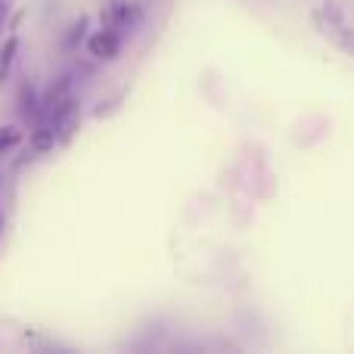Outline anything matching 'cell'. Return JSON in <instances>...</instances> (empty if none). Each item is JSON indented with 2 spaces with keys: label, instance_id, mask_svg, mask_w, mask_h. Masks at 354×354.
I'll return each mask as SVG.
<instances>
[{
  "label": "cell",
  "instance_id": "6da1fadb",
  "mask_svg": "<svg viewBox=\"0 0 354 354\" xmlns=\"http://www.w3.org/2000/svg\"><path fill=\"white\" fill-rule=\"evenodd\" d=\"M314 19H317V28L324 31L342 53L354 56V25L348 22V16H345L342 6H336L333 0H326V3H320V10L314 12Z\"/></svg>",
  "mask_w": 354,
  "mask_h": 354
},
{
  "label": "cell",
  "instance_id": "7a4b0ae2",
  "mask_svg": "<svg viewBox=\"0 0 354 354\" xmlns=\"http://www.w3.org/2000/svg\"><path fill=\"white\" fill-rule=\"evenodd\" d=\"M100 22L115 31H134L137 22H140V10H137V3H128V0H112L100 12Z\"/></svg>",
  "mask_w": 354,
  "mask_h": 354
},
{
  "label": "cell",
  "instance_id": "3957f363",
  "mask_svg": "<svg viewBox=\"0 0 354 354\" xmlns=\"http://www.w3.org/2000/svg\"><path fill=\"white\" fill-rule=\"evenodd\" d=\"M50 124H53V131H56V140L59 143H66V140H72V134L78 131V124H81V109H78V100L75 97H68L66 103L59 106V109H53L50 112V118H47Z\"/></svg>",
  "mask_w": 354,
  "mask_h": 354
},
{
  "label": "cell",
  "instance_id": "277c9868",
  "mask_svg": "<svg viewBox=\"0 0 354 354\" xmlns=\"http://www.w3.org/2000/svg\"><path fill=\"white\" fill-rule=\"evenodd\" d=\"M118 50H122V31L115 28H100L93 31L91 37H87V53L93 56V59H103V62H112L118 56Z\"/></svg>",
  "mask_w": 354,
  "mask_h": 354
},
{
  "label": "cell",
  "instance_id": "5b68a950",
  "mask_svg": "<svg viewBox=\"0 0 354 354\" xmlns=\"http://www.w3.org/2000/svg\"><path fill=\"white\" fill-rule=\"evenodd\" d=\"M28 143H31V149H35V153H50V149H53L59 140H56L53 124H50V122H37L35 131L28 134Z\"/></svg>",
  "mask_w": 354,
  "mask_h": 354
},
{
  "label": "cell",
  "instance_id": "8992f818",
  "mask_svg": "<svg viewBox=\"0 0 354 354\" xmlns=\"http://www.w3.org/2000/svg\"><path fill=\"white\" fill-rule=\"evenodd\" d=\"M19 115L25 118V122H41V100H37L35 87L31 84H22V91H19Z\"/></svg>",
  "mask_w": 354,
  "mask_h": 354
},
{
  "label": "cell",
  "instance_id": "52a82bcc",
  "mask_svg": "<svg viewBox=\"0 0 354 354\" xmlns=\"http://www.w3.org/2000/svg\"><path fill=\"white\" fill-rule=\"evenodd\" d=\"M16 53H19V37L10 35L3 44H0V84L10 78V68L16 62Z\"/></svg>",
  "mask_w": 354,
  "mask_h": 354
},
{
  "label": "cell",
  "instance_id": "ba28073f",
  "mask_svg": "<svg viewBox=\"0 0 354 354\" xmlns=\"http://www.w3.org/2000/svg\"><path fill=\"white\" fill-rule=\"evenodd\" d=\"M19 143H22V131H19L16 124H3V128H0V156L10 153Z\"/></svg>",
  "mask_w": 354,
  "mask_h": 354
},
{
  "label": "cell",
  "instance_id": "9c48e42d",
  "mask_svg": "<svg viewBox=\"0 0 354 354\" xmlns=\"http://www.w3.org/2000/svg\"><path fill=\"white\" fill-rule=\"evenodd\" d=\"M84 31H87V16H81L78 22H75L72 28H68V35H66V41H62V44H66L68 50H75L81 41H84Z\"/></svg>",
  "mask_w": 354,
  "mask_h": 354
},
{
  "label": "cell",
  "instance_id": "30bf717a",
  "mask_svg": "<svg viewBox=\"0 0 354 354\" xmlns=\"http://www.w3.org/2000/svg\"><path fill=\"white\" fill-rule=\"evenodd\" d=\"M6 16H10V0H0V35L6 28Z\"/></svg>",
  "mask_w": 354,
  "mask_h": 354
},
{
  "label": "cell",
  "instance_id": "8fae6325",
  "mask_svg": "<svg viewBox=\"0 0 354 354\" xmlns=\"http://www.w3.org/2000/svg\"><path fill=\"white\" fill-rule=\"evenodd\" d=\"M0 236H3V208H0Z\"/></svg>",
  "mask_w": 354,
  "mask_h": 354
}]
</instances>
